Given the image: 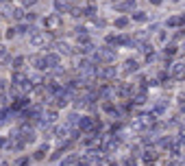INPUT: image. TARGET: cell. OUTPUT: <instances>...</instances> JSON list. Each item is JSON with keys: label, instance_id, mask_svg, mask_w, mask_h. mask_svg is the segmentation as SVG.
<instances>
[{"label": "cell", "instance_id": "7a4b0ae2", "mask_svg": "<svg viewBox=\"0 0 185 166\" xmlns=\"http://www.w3.org/2000/svg\"><path fill=\"white\" fill-rule=\"evenodd\" d=\"M44 24H46V29H57V26L61 24V20H59L57 15H50V18L44 20Z\"/></svg>", "mask_w": 185, "mask_h": 166}, {"label": "cell", "instance_id": "277c9868", "mask_svg": "<svg viewBox=\"0 0 185 166\" xmlns=\"http://www.w3.org/2000/svg\"><path fill=\"white\" fill-rule=\"evenodd\" d=\"M57 64H59V57H57V55H46V66L48 68H54Z\"/></svg>", "mask_w": 185, "mask_h": 166}, {"label": "cell", "instance_id": "6da1fadb", "mask_svg": "<svg viewBox=\"0 0 185 166\" xmlns=\"http://www.w3.org/2000/svg\"><path fill=\"white\" fill-rule=\"evenodd\" d=\"M13 83H15V85H20V87L31 90V81H28V79H26L22 72H15V75H13Z\"/></svg>", "mask_w": 185, "mask_h": 166}, {"label": "cell", "instance_id": "52a82bcc", "mask_svg": "<svg viewBox=\"0 0 185 166\" xmlns=\"http://www.w3.org/2000/svg\"><path fill=\"white\" fill-rule=\"evenodd\" d=\"M22 64H24V59H22V57H15V61H13V68H15V70H20V68H22Z\"/></svg>", "mask_w": 185, "mask_h": 166}, {"label": "cell", "instance_id": "9c48e42d", "mask_svg": "<svg viewBox=\"0 0 185 166\" xmlns=\"http://www.w3.org/2000/svg\"><path fill=\"white\" fill-rule=\"evenodd\" d=\"M13 18H15V20H22V18H24V11H22V9H15V11H13Z\"/></svg>", "mask_w": 185, "mask_h": 166}, {"label": "cell", "instance_id": "7c38bea8", "mask_svg": "<svg viewBox=\"0 0 185 166\" xmlns=\"http://www.w3.org/2000/svg\"><path fill=\"white\" fill-rule=\"evenodd\" d=\"M13 35H15V29H9V31H7V37H9V40H11V37H13Z\"/></svg>", "mask_w": 185, "mask_h": 166}, {"label": "cell", "instance_id": "3957f363", "mask_svg": "<svg viewBox=\"0 0 185 166\" xmlns=\"http://www.w3.org/2000/svg\"><path fill=\"white\" fill-rule=\"evenodd\" d=\"M44 42H46V35H44V33H33V37H31V44H33V46H42Z\"/></svg>", "mask_w": 185, "mask_h": 166}, {"label": "cell", "instance_id": "ba28073f", "mask_svg": "<svg viewBox=\"0 0 185 166\" xmlns=\"http://www.w3.org/2000/svg\"><path fill=\"white\" fill-rule=\"evenodd\" d=\"M44 118H46L48 123H54V118H57V112H48V114L44 116Z\"/></svg>", "mask_w": 185, "mask_h": 166}, {"label": "cell", "instance_id": "8992f818", "mask_svg": "<svg viewBox=\"0 0 185 166\" xmlns=\"http://www.w3.org/2000/svg\"><path fill=\"white\" fill-rule=\"evenodd\" d=\"M54 4H57V9H59V11H65V9L70 7V2H68V0H54Z\"/></svg>", "mask_w": 185, "mask_h": 166}, {"label": "cell", "instance_id": "30bf717a", "mask_svg": "<svg viewBox=\"0 0 185 166\" xmlns=\"http://www.w3.org/2000/svg\"><path fill=\"white\" fill-rule=\"evenodd\" d=\"M116 24H118V26H120V29H122V26H126V18H120V20H118V22H116Z\"/></svg>", "mask_w": 185, "mask_h": 166}, {"label": "cell", "instance_id": "8fae6325", "mask_svg": "<svg viewBox=\"0 0 185 166\" xmlns=\"http://www.w3.org/2000/svg\"><path fill=\"white\" fill-rule=\"evenodd\" d=\"M74 160H76V158H68V160L63 162V166H72V164H74Z\"/></svg>", "mask_w": 185, "mask_h": 166}, {"label": "cell", "instance_id": "4fadbf2b", "mask_svg": "<svg viewBox=\"0 0 185 166\" xmlns=\"http://www.w3.org/2000/svg\"><path fill=\"white\" fill-rule=\"evenodd\" d=\"M2 166H9V164H2Z\"/></svg>", "mask_w": 185, "mask_h": 166}, {"label": "cell", "instance_id": "5b68a950", "mask_svg": "<svg viewBox=\"0 0 185 166\" xmlns=\"http://www.w3.org/2000/svg\"><path fill=\"white\" fill-rule=\"evenodd\" d=\"M92 118H81V120H79V127H81V129H83V131H87V129H92Z\"/></svg>", "mask_w": 185, "mask_h": 166}]
</instances>
